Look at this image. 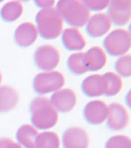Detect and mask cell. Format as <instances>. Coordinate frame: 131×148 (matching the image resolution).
<instances>
[{
  "label": "cell",
  "mask_w": 131,
  "mask_h": 148,
  "mask_svg": "<svg viewBox=\"0 0 131 148\" xmlns=\"http://www.w3.org/2000/svg\"><path fill=\"white\" fill-rule=\"evenodd\" d=\"M65 84V78L59 71H44L35 76L33 88L35 92L44 95L60 90Z\"/></svg>",
  "instance_id": "obj_5"
},
{
  "label": "cell",
  "mask_w": 131,
  "mask_h": 148,
  "mask_svg": "<svg viewBox=\"0 0 131 148\" xmlns=\"http://www.w3.org/2000/svg\"><path fill=\"white\" fill-rule=\"evenodd\" d=\"M0 148H23L10 138L0 137Z\"/></svg>",
  "instance_id": "obj_26"
},
{
  "label": "cell",
  "mask_w": 131,
  "mask_h": 148,
  "mask_svg": "<svg viewBox=\"0 0 131 148\" xmlns=\"http://www.w3.org/2000/svg\"><path fill=\"white\" fill-rule=\"evenodd\" d=\"M31 123L35 130H46L53 127L58 121V112L50 100L46 97H37L30 104Z\"/></svg>",
  "instance_id": "obj_1"
},
{
  "label": "cell",
  "mask_w": 131,
  "mask_h": 148,
  "mask_svg": "<svg viewBox=\"0 0 131 148\" xmlns=\"http://www.w3.org/2000/svg\"><path fill=\"white\" fill-rule=\"evenodd\" d=\"M106 81V92L104 96L113 97L117 95L122 89V80L119 76L114 72H106L104 74Z\"/></svg>",
  "instance_id": "obj_21"
},
{
  "label": "cell",
  "mask_w": 131,
  "mask_h": 148,
  "mask_svg": "<svg viewBox=\"0 0 131 148\" xmlns=\"http://www.w3.org/2000/svg\"><path fill=\"white\" fill-rule=\"evenodd\" d=\"M39 131L31 125H23L16 132L18 144L25 148H35V138Z\"/></svg>",
  "instance_id": "obj_18"
},
{
  "label": "cell",
  "mask_w": 131,
  "mask_h": 148,
  "mask_svg": "<svg viewBox=\"0 0 131 148\" xmlns=\"http://www.w3.org/2000/svg\"><path fill=\"white\" fill-rule=\"evenodd\" d=\"M19 94L11 86L0 87V113L12 111L18 104Z\"/></svg>",
  "instance_id": "obj_17"
},
{
  "label": "cell",
  "mask_w": 131,
  "mask_h": 148,
  "mask_svg": "<svg viewBox=\"0 0 131 148\" xmlns=\"http://www.w3.org/2000/svg\"><path fill=\"white\" fill-rule=\"evenodd\" d=\"M62 44L70 51H80L86 47V40L78 29L67 28L61 35Z\"/></svg>",
  "instance_id": "obj_16"
},
{
  "label": "cell",
  "mask_w": 131,
  "mask_h": 148,
  "mask_svg": "<svg viewBox=\"0 0 131 148\" xmlns=\"http://www.w3.org/2000/svg\"><path fill=\"white\" fill-rule=\"evenodd\" d=\"M38 34L37 27L31 22H25L19 25L14 33V40L16 45L21 47H29L37 40Z\"/></svg>",
  "instance_id": "obj_14"
},
{
  "label": "cell",
  "mask_w": 131,
  "mask_h": 148,
  "mask_svg": "<svg viewBox=\"0 0 131 148\" xmlns=\"http://www.w3.org/2000/svg\"><path fill=\"white\" fill-rule=\"evenodd\" d=\"M56 10L63 21L75 29L84 27L90 19V11L79 0H60Z\"/></svg>",
  "instance_id": "obj_3"
},
{
  "label": "cell",
  "mask_w": 131,
  "mask_h": 148,
  "mask_svg": "<svg viewBox=\"0 0 131 148\" xmlns=\"http://www.w3.org/2000/svg\"><path fill=\"white\" fill-rule=\"evenodd\" d=\"M114 68L120 78L129 77L131 75V56L126 54V56H122L118 59H116L115 63H114Z\"/></svg>",
  "instance_id": "obj_23"
},
{
  "label": "cell",
  "mask_w": 131,
  "mask_h": 148,
  "mask_svg": "<svg viewBox=\"0 0 131 148\" xmlns=\"http://www.w3.org/2000/svg\"><path fill=\"white\" fill-rule=\"evenodd\" d=\"M83 94L88 97L95 98L106 95V81L104 74H93L86 77L81 85Z\"/></svg>",
  "instance_id": "obj_12"
},
{
  "label": "cell",
  "mask_w": 131,
  "mask_h": 148,
  "mask_svg": "<svg viewBox=\"0 0 131 148\" xmlns=\"http://www.w3.org/2000/svg\"><path fill=\"white\" fill-rule=\"evenodd\" d=\"M106 121L108 130L113 131L124 130L129 123L127 110L121 104L113 103L108 106V113Z\"/></svg>",
  "instance_id": "obj_8"
},
{
  "label": "cell",
  "mask_w": 131,
  "mask_h": 148,
  "mask_svg": "<svg viewBox=\"0 0 131 148\" xmlns=\"http://www.w3.org/2000/svg\"><path fill=\"white\" fill-rule=\"evenodd\" d=\"M84 5L87 7L88 10H92V11H100L103 10L106 7L108 6L109 1L108 0H104V1H100V0H97V1H94V0H85L83 1Z\"/></svg>",
  "instance_id": "obj_25"
},
{
  "label": "cell",
  "mask_w": 131,
  "mask_h": 148,
  "mask_svg": "<svg viewBox=\"0 0 131 148\" xmlns=\"http://www.w3.org/2000/svg\"><path fill=\"white\" fill-rule=\"evenodd\" d=\"M35 148H60L59 136L53 131H44L35 138Z\"/></svg>",
  "instance_id": "obj_20"
},
{
  "label": "cell",
  "mask_w": 131,
  "mask_h": 148,
  "mask_svg": "<svg viewBox=\"0 0 131 148\" xmlns=\"http://www.w3.org/2000/svg\"><path fill=\"white\" fill-rule=\"evenodd\" d=\"M108 17L115 26H125L131 18V1L129 0H113L108 6Z\"/></svg>",
  "instance_id": "obj_7"
},
{
  "label": "cell",
  "mask_w": 131,
  "mask_h": 148,
  "mask_svg": "<svg viewBox=\"0 0 131 148\" xmlns=\"http://www.w3.org/2000/svg\"><path fill=\"white\" fill-rule=\"evenodd\" d=\"M63 148H88L89 135L81 127H69L62 135Z\"/></svg>",
  "instance_id": "obj_11"
},
{
  "label": "cell",
  "mask_w": 131,
  "mask_h": 148,
  "mask_svg": "<svg viewBox=\"0 0 131 148\" xmlns=\"http://www.w3.org/2000/svg\"><path fill=\"white\" fill-rule=\"evenodd\" d=\"M1 80H2V75H1V72H0V83H1Z\"/></svg>",
  "instance_id": "obj_28"
},
{
  "label": "cell",
  "mask_w": 131,
  "mask_h": 148,
  "mask_svg": "<svg viewBox=\"0 0 131 148\" xmlns=\"http://www.w3.org/2000/svg\"><path fill=\"white\" fill-rule=\"evenodd\" d=\"M35 23L38 34L44 40H54L62 33L63 20L53 7L44 8L38 12Z\"/></svg>",
  "instance_id": "obj_2"
},
{
  "label": "cell",
  "mask_w": 131,
  "mask_h": 148,
  "mask_svg": "<svg viewBox=\"0 0 131 148\" xmlns=\"http://www.w3.org/2000/svg\"><path fill=\"white\" fill-rule=\"evenodd\" d=\"M108 113V107L104 101L94 100L89 102L84 107L83 116L85 121L91 125H101L106 120Z\"/></svg>",
  "instance_id": "obj_9"
},
{
  "label": "cell",
  "mask_w": 131,
  "mask_h": 148,
  "mask_svg": "<svg viewBox=\"0 0 131 148\" xmlns=\"http://www.w3.org/2000/svg\"><path fill=\"white\" fill-rule=\"evenodd\" d=\"M50 102L57 112L68 113L76 106L77 96L71 89H60L51 95Z\"/></svg>",
  "instance_id": "obj_10"
},
{
  "label": "cell",
  "mask_w": 131,
  "mask_h": 148,
  "mask_svg": "<svg viewBox=\"0 0 131 148\" xmlns=\"http://www.w3.org/2000/svg\"><path fill=\"white\" fill-rule=\"evenodd\" d=\"M106 51L100 47H93L84 53L83 61L87 71L100 70L106 63Z\"/></svg>",
  "instance_id": "obj_15"
},
{
  "label": "cell",
  "mask_w": 131,
  "mask_h": 148,
  "mask_svg": "<svg viewBox=\"0 0 131 148\" xmlns=\"http://www.w3.org/2000/svg\"><path fill=\"white\" fill-rule=\"evenodd\" d=\"M35 5L39 6V7H42L44 8H49V7H52V5L54 4V1L53 0H49V1H35Z\"/></svg>",
  "instance_id": "obj_27"
},
{
  "label": "cell",
  "mask_w": 131,
  "mask_h": 148,
  "mask_svg": "<svg viewBox=\"0 0 131 148\" xmlns=\"http://www.w3.org/2000/svg\"><path fill=\"white\" fill-rule=\"evenodd\" d=\"M104 148H131V139L126 135H114L106 142Z\"/></svg>",
  "instance_id": "obj_24"
},
{
  "label": "cell",
  "mask_w": 131,
  "mask_h": 148,
  "mask_svg": "<svg viewBox=\"0 0 131 148\" xmlns=\"http://www.w3.org/2000/svg\"><path fill=\"white\" fill-rule=\"evenodd\" d=\"M104 47L111 56H122L129 51L131 36L125 29H115L104 40Z\"/></svg>",
  "instance_id": "obj_4"
},
{
  "label": "cell",
  "mask_w": 131,
  "mask_h": 148,
  "mask_svg": "<svg viewBox=\"0 0 131 148\" xmlns=\"http://www.w3.org/2000/svg\"><path fill=\"white\" fill-rule=\"evenodd\" d=\"M84 52H76L71 54L67 59V66L68 69L74 75H82L86 72H88L84 65L83 61Z\"/></svg>",
  "instance_id": "obj_22"
},
{
  "label": "cell",
  "mask_w": 131,
  "mask_h": 148,
  "mask_svg": "<svg viewBox=\"0 0 131 148\" xmlns=\"http://www.w3.org/2000/svg\"><path fill=\"white\" fill-rule=\"evenodd\" d=\"M34 60L39 69L44 71H53L60 61V53L53 46L44 45L35 49Z\"/></svg>",
  "instance_id": "obj_6"
},
{
  "label": "cell",
  "mask_w": 131,
  "mask_h": 148,
  "mask_svg": "<svg viewBox=\"0 0 131 148\" xmlns=\"http://www.w3.org/2000/svg\"><path fill=\"white\" fill-rule=\"evenodd\" d=\"M23 4L20 1H9L2 6L0 16L4 22H14L18 20L23 14Z\"/></svg>",
  "instance_id": "obj_19"
},
{
  "label": "cell",
  "mask_w": 131,
  "mask_h": 148,
  "mask_svg": "<svg viewBox=\"0 0 131 148\" xmlns=\"http://www.w3.org/2000/svg\"><path fill=\"white\" fill-rule=\"evenodd\" d=\"M111 28V22L106 13H97L93 15L86 24L87 34L92 38H100L108 34Z\"/></svg>",
  "instance_id": "obj_13"
}]
</instances>
